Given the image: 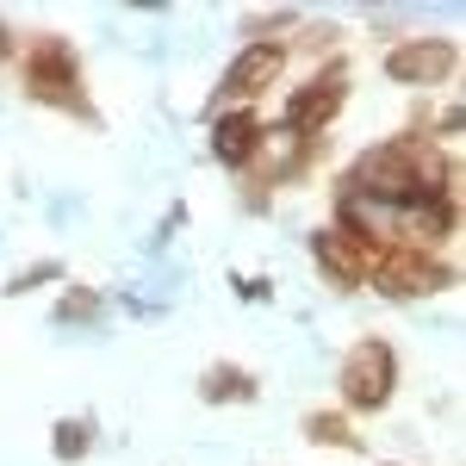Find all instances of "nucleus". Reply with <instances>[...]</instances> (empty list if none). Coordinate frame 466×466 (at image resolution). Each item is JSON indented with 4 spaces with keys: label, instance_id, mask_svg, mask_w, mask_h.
I'll return each mask as SVG.
<instances>
[{
    "label": "nucleus",
    "instance_id": "obj_1",
    "mask_svg": "<svg viewBox=\"0 0 466 466\" xmlns=\"http://www.w3.org/2000/svg\"><path fill=\"white\" fill-rule=\"evenodd\" d=\"M336 193H355L367 206H386V212H404L417 199H435V193H461V156L441 144H423L410 131H392L380 144H367L349 156V168L329 180Z\"/></svg>",
    "mask_w": 466,
    "mask_h": 466
},
{
    "label": "nucleus",
    "instance_id": "obj_2",
    "mask_svg": "<svg viewBox=\"0 0 466 466\" xmlns=\"http://www.w3.org/2000/svg\"><path fill=\"white\" fill-rule=\"evenodd\" d=\"M13 81H19V100L44 112H63L81 125H106L94 106V87H87V63L75 50L69 32H19V56H13Z\"/></svg>",
    "mask_w": 466,
    "mask_h": 466
},
{
    "label": "nucleus",
    "instance_id": "obj_3",
    "mask_svg": "<svg viewBox=\"0 0 466 466\" xmlns=\"http://www.w3.org/2000/svg\"><path fill=\"white\" fill-rule=\"evenodd\" d=\"M398 386H404V355L392 336H355L336 360V410H349L355 423L386 417L398 404Z\"/></svg>",
    "mask_w": 466,
    "mask_h": 466
},
{
    "label": "nucleus",
    "instance_id": "obj_4",
    "mask_svg": "<svg viewBox=\"0 0 466 466\" xmlns=\"http://www.w3.org/2000/svg\"><path fill=\"white\" fill-rule=\"evenodd\" d=\"M292 75V50L287 37H261V44H237L230 50V63L218 69L212 81V100H206V118H218V112L230 106H261L268 94H280Z\"/></svg>",
    "mask_w": 466,
    "mask_h": 466
},
{
    "label": "nucleus",
    "instance_id": "obj_5",
    "mask_svg": "<svg viewBox=\"0 0 466 466\" xmlns=\"http://www.w3.org/2000/svg\"><path fill=\"white\" fill-rule=\"evenodd\" d=\"M380 75H386L392 87H404V94H417V100L448 94L454 75H461V37H448V32H404V37H392V44L380 50Z\"/></svg>",
    "mask_w": 466,
    "mask_h": 466
},
{
    "label": "nucleus",
    "instance_id": "obj_6",
    "mask_svg": "<svg viewBox=\"0 0 466 466\" xmlns=\"http://www.w3.org/2000/svg\"><path fill=\"white\" fill-rule=\"evenodd\" d=\"M318 162H323V144L299 137V131H287V125H268V131H261V149H255V162H249V175H243V212H268L274 193H280V187H299Z\"/></svg>",
    "mask_w": 466,
    "mask_h": 466
},
{
    "label": "nucleus",
    "instance_id": "obj_7",
    "mask_svg": "<svg viewBox=\"0 0 466 466\" xmlns=\"http://www.w3.org/2000/svg\"><path fill=\"white\" fill-rule=\"evenodd\" d=\"M349 100H355V75H349V63H342V56H323L299 87L280 94V125L299 131V137H311V144H323V131L349 112Z\"/></svg>",
    "mask_w": 466,
    "mask_h": 466
},
{
    "label": "nucleus",
    "instance_id": "obj_8",
    "mask_svg": "<svg viewBox=\"0 0 466 466\" xmlns=\"http://www.w3.org/2000/svg\"><path fill=\"white\" fill-rule=\"evenodd\" d=\"M461 287V261L454 255H423V249H386L367 268V292L392 299V305H417V299H441Z\"/></svg>",
    "mask_w": 466,
    "mask_h": 466
},
{
    "label": "nucleus",
    "instance_id": "obj_9",
    "mask_svg": "<svg viewBox=\"0 0 466 466\" xmlns=\"http://www.w3.org/2000/svg\"><path fill=\"white\" fill-rule=\"evenodd\" d=\"M305 255H311V268H318V280L329 292H367V268H373V255L360 249L349 230H336V224H318L311 237H305Z\"/></svg>",
    "mask_w": 466,
    "mask_h": 466
},
{
    "label": "nucleus",
    "instance_id": "obj_10",
    "mask_svg": "<svg viewBox=\"0 0 466 466\" xmlns=\"http://www.w3.org/2000/svg\"><path fill=\"white\" fill-rule=\"evenodd\" d=\"M261 131H268V118H261V106H230L218 112V118H206V156H212L224 175H249L255 149H261Z\"/></svg>",
    "mask_w": 466,
    "mask_h": 466
},
{
    "label": "nucleus",
    "instance_id": "obj_11",
    "mask_svg": "<svg viewBox=\"0 0 466 466\" xmlns=\"http://www.w3.org/2000/svg\"><path fill=\"white\" fill-rule=\"evenodd\" d=\"M193 392L212 410H224V404H261V373L243 367V360H206L199 380H193Z\"/></svg>",
    "mask_w": 466,
    "mask_h": 466
},
{
    "label": "nucleus",
    "instance_id": "obj_12",
    "mask_svg": "<svg viewBox=\"0 0 466 466\" xmlns=\"http://www.w3.org/2000/svg\"><path fill=\"white\" fill-rule=\"evenodd\" d=\"M299 435L323 448V454H367V435L349 410H336V404H311L305 417H299Z\"/></svg>",
    "mask_w": 466,
    "mask_h": 466
},
{
    "label": "nucleus",
    "instance_id": "obj_13",
    "mask_svg": "<svg viewBox=\"0 0 466 466\" xmlns=\"http://www.w3.org/2000/svg\"><path fill=\"white\" fill-rule=\"evenodd\" d=\"M94 448H100V423L87 410H69V417L50 423V461L56 466H81Z\"/></svg>",
    "mask_w": 466,
    "mask_h": 466
},
{
    "label": "nucleus",
    "instance_id": "obj_14",
    "mask_svg": "<svg viewBox=\"0 0 466 466\" xmlns=\"http://www.w3.org/2000/svg\"><path fill=\"white\" fill-rule=\"evenodd\" d=\"M112 311V299L100 287H87V280H69V287H63V299H56V305H50V323H56V329H94V323L106 318Z\"/></svg>",
    "mask_w": 466,
    "mask_h": 466
},
{
    "label": "nucleus",
    "instance_id": "obj_15",
    "mask_svg": "<svg viewBox=\"0 0 466 466\" xmlns=\"http://www.w3.org/2000/svg\"><path fill=\"white\" fill-rule=\"evenodd\" d=\"M56 280H69V261L63 255H44V261H32V268H19V274H6V299H25V292H44L56 287Z\"/></svg>",
    "mask_w": 466,
    "mask_h": 466
},
{
    "label": "nucleus",
    "instance_id": "obj_16",
    "mask_svg": "<svg viewBox=\"0 0 466 466\" xmlns=\"http://www.w3.org/2000/svg\"><path fill=\"white\" fill-rule=\"evenodd\" d=\"M299 6H261V13H243V44H261V37H287L299 32Z\"/></svg>",
    "mask_w": 466,
    "mask_h": 466
},
{
    "label": "nucleus",
    "instance_id": "obj_17",
    "mask_svg": "<svg viewBox=\"0 0 466 466\" xmlns=\"http://www.w3.org/2000/svg\"><path fill=\"white\" fill-rule=\"evenodd\" d=\"M336 44H342V25H336V19H299V37H287L292 56H299V50H311L318 63H323V50L336 56Z\"/></svg>",
    "mask_w": 466,
    "mask_h": 466
},
{
    "label": "nucleus",
    "instance_id": "obj_18",
    "mask_svg": "<svg viewBox=\"0 0 466 466\" xmlns=\"http://www.w3.org/2000/svg\"><path fill=\"white\" fill-rule=\"evenodd\" d=\"M175 230H187V206H168V212H162L156 237H149V249H168V243H175Z\"/></svg>",
    "mask_w": 466,
    "mask_h": 466
},
{
    "label": "nucleus",
    "instance_id": "obj_19",
    "mask_svg": "<svg viewBox=\"0 0 466 466\" xmlns=\"http://www.w3.org/2000/svg\"><path fill=\"white\" fill-rule=\"evenodd\" d=\"M237 292H243V305H268V299H274V280L255 274V280H237Z\"/></svg>",
    "mask_w": 466,
    "mask_h": 466
},
{
    "label": "nucleus",
    "instance_id": "obj_20",
    "mask_svg": "<svg viewBox=\"0 0 466 466\" xmlns=\"http://www.w3.org/2000/svg\"><path fill=\"white\" fill-rule=\"evenodd\" d=\"M13 56H19V32L0 19V69H13Z\"/></svg>",
    "mask_w": 466,
    "mask_h": 466
},
{
    "label": "nucleus",
    "instance_id": "obj_21",
    "mask_svg": "<svg viewBox=\"0 0 466 466\" xmlns=\"http://www.w3.org/2000/svg\"><path fill=\"white\" fill-rule=\"evenodd\" d=\"M380 466H398V461H380Z\"/></svg>",
    "mask_w": 466,
    "mask_h": 466
}]
</instances>
